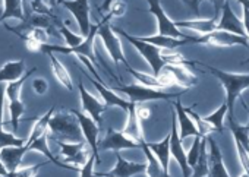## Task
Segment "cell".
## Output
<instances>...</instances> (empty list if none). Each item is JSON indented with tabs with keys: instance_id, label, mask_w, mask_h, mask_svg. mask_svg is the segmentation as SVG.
<instances>
[{
	"instance_id": "f6af8a7d",
	"label": "cell",
	"mask_w": 249,
	"mask_h": 177,
	"mask_svg": "<svg viewBox=\"0 0 249 177\" xmlns=\"http://www.w3.org/2000/svg\"><path fill=\"white\" fill-rule=\"evenodd\" d=\"M33 89L37 95H44L49 91V84L43 78H36L33 81Z\"/></svg>"
},
{
	"instance_id": "bcb514c9",
	"label": "cell",
	"mask_w": 249,
	"mask_h": 177,
	"mask_svg": "<svg viewBox=\"0 0 249 177\" xmlns=\"http://www.w3.org/2000/svg\"><path fill=\"white\" fill-rule=\"evenodd\" d=\"M5 100H6V87L0 84V127H3V111H5Z\"/></svg>"
},
{
	"instance_id": "6f0895ef",
	"label": "cell",
	"mask_w": 249,
	"mask_h": 177,
	"mask_svg": "<svg viewBox=\"0 0 249 177\" xmlns=\"http://www.w3.org/2000/svg\"><path fill=\"white\" fill-rule=\"evenodd\" d=\"M246 127H249V122H248V123H246Z\"/></svg>"
},
{
	"instance_id": "d4e9b609",
	"label": "cell",
	"mask_w": 249,
	"mask_h": 177,
	"mask_svg": "<svg viewBox=\"0 0 249 177\" xmlns=\"http://www.w3.org/2000/svg\"><path fill=\"white\" fill-rule=\"evenodd\" d=\"M138 142H140V148H142V151H144V154H145V158H147V168H145L147 176H148V177H172V176L169 174V171H166V170L161 167V164H160V161L157 159V157L151 152V149L148 148L145 139L142 138V139H140Z\"/></svg>"
},
{
	"instance_id": "44dd1931",
	"label": "cell",
	"mask_w": 249,
	"mask_h": 177,
	"mask_svg": "<svg viewBox=\"0 0 249 177\" xmlns=\"http://www.w3.org/2000/svg\"><path fill=\"white\" fill-rule=\"evenodd\" d=\"M126 113H128V120H126V124H124L122 132L128 138L138 142L140 139L144 138V130H142V124H141L142 122L137 114V104L129 101V107H128Z\"/></svg>"
},
{
	"instance_id": "277c9868",
	"label": "cell",
	"mask_w": 249,
	"mask_h": 177,
	"mask_svg": "<svg viewBox=\"0 0 249 177\" xmlns=\"http://www.w3.org/2000/svg\"><path fill=\"white\" fill-rule=\"evenodd\" d=\"M110 21V17L106 15L103 17V19L98 22V30H97V35L101 38L103 44H104V49L107 50L108 56L111 57V60L114 62V65H123L129 68V62L126 60L123 54V49H122V43H120V38L116 35L114 30L111 28V25L108 24Z\"/></svg>"
},
{
	"instance_id": "836d02e7",
	"label": "cell",
	"mask_w": 249,
	"mask_h": 177,
	"mask_svg": "<svg viewBox=\"0 0 249 177\" xmlns=\"http://www.w3.org/2000/svg\"><path fill=\"white\" fill-rule=\"evenodd\" d=\"M229 127H230V130L233 133V138L239 139L240 143L249 151V127L236 123L233 116H229Z\"/></svg>"
},
{
	"instance_id": "ac0fdd59",
	"label": "cell",
	"mask_w": 249,
	"mask_h": 177,
	"mask_svg": "<svg viewBox=\"0 0 249 177\" xmlns=\"http://www.w3.org/2000/svg\"><path fill=\"white\" fill-rule=\"evenodd\" d=\"M30 151V148L24 143L21 146H8L0 151V162L5 165V168L12 173L18 170L22 164L24 155Z\"/></svg>"
},
{
	"instance_id": "cb8c5ba5",
	"label": "cell",
	"mask_w": 249,
	"mask_h": 177,
	"mask_svg": "<svg viewBox=\"0 0 249 177\" xmlns=\"http://www.w3.org/2000/svg\"><path fill=\"white\" fill-rule=\"evenodd\" d=\"M163 69L167 71L172 75L175 84H178L179 87H182L185 89H189V88H192V87H195L198 84L196 76L186 66H170V65H166Z\"/></svg>"
},
{
	"instance_id": "2e32d148",
	"label": "cell",
	"mask_w": 249,
	"mask_h": 177,
	"mask_svg": "<svg viewBox=\"0 0 249 177\" xmlns=\"http://www.w3.org/2000/svg\"><path fill=\"white\" fill-rule=\"evenodd\" d=\"M217 31H227V33H231L236 35L246 37L242 21L237 19V17L234 15V12L231 11L230 5L227 2L221 8V17H220V21L217 22Z\"/></svg>"
},
{
	"instance_id": "83f0119b",
	"label": "cell",
	"mask_w": 249,
	"mask_h": 177,
	"mask_svg": "<svg viewBox=\"0 0 249 177\" xmlns=\"http://www.w3.org/2000/svg\"><path fill=\"white\" fill-rule=\"evenodd\" d=\"M30 151H38V152H41L43 155H46V157L49 158V159H47L49 162H53V164H54V165H57V167L79 171V170H76L75 167H72V165H69V164H66V162L60 161V159H57V158L52 154V151H50V148H49V132H47L46 135L40 136L38 139H36V141L30 145Z\"/></svg>"
},
{
	"instance_id": "f546056e",
	"label": "cell",
	"mask_w": 249,
	"mask_h": 177,
	"mask_svg": "<svg viewBox=\"0 0 249 177\" xmlns=\"http://www.w3.org/2000/svg\"><path fill=\"white\" fill-rule=\"evenodd\" d=\"M54 110H56V107L52 106L50 110H49L46 114H43L40 119L36 120V123H34V126H33V130H31V133H30V136H28V139H27V142H25V145H27L28 148H30V145H31L36 139H38L40 136H43V135H46V133L49 132V122H50V119H52Z\"/></svg>"
},
{
	"instance_id": "f907efd6",
	"label": "cell",
	"mask_w": 249,
	"mask_h": 177,
	"mask_svg": "<svg viewBox=\"0 0 249 177\" xmlns=\"http://www.w3.org/2000/svg\"><path fill=\"white\" fill-rule=\"evenodd\" d=\"M243 28H245V33L246 35L249 37V11L246 8H243Z\"/></svg>"
},
{
	"instance_id": "484cf974",
	"label": "cell",
	"mask_w": 249,
	"mask_h": 177,
	"mask_svg": "<svg viewBox=\"0 0 249 177\" xmlns=\"http://www.w3.org/2000/svg\"><path fill=\"white\" fill-rule=\"evenodd\" d=\"M25 73V62L24 60H15L8 62L0 69V84H9L21 79Z\"/></svg>"
},
{
	"instance_id": "7c38bea8",
	"label": "cell",
	"mask_w": 249,
	"mask_h": 177,
	"mask_svg": "<svg viewBox=\"0 0 249 177\" xmlns=\"http://www.w3.org/2000/svg\"><path fill=\"white\" fill-rule=\"evenodd\" d=\"M131 148H140V142L128 138L123 132H119L113 127H108L106 136L98 142V149H104V151L119 152L122 149H131Z\"/></svg>"
},
{
	"instance_id": "11a10c76",
	"label": "cell",
	"mask_w": 249,
	"mask_h": 177,
	"mask_svg": "<svg viewBox=\"0 0 249 177\" xmlns=\"http://www.w3.org/2000/svg\"><path fill=\"white\" fill-rule=\"evenodd\" d=\"M245 63H249V59H246L245 62H242V65H245Z\"/></svg>"
},
{
	"instance_id": "ba28073f",
	"label": "cell",
	"mask_w": 249,
	"mask_h": 177,
	"mask_svg": "<svg viewBox=\"0 0 249 177\" xmlns=\"http://www.w3.org/2000/svg\"><path fill=\"white\" fill-rule=\"evenodd\" d=\"M73 113V116L76 117L78 123H79V127H81V132H82V136H84V141L85 143L88 145L89 151L95 155V159H97V164L100 162V149H98V136H100V124H97L89 116H87L85 113H81L78 110H71Z\"/></svg>"
},
{
	"instance_id": "4316f807",
	"label": "cell",
	"mask_w": 249,
	"mask_h": 177,
	"mask_svg": "<svg viewBox=\"0 0 249 177\" xmlns=\"http://www.w3.org/2000/svg\"><path fill=\"white\" fill-rule=\"evenodd\" d=\"M49 59H50V65H52V72L54 75V78L57 79V82L68 91L73 89V81L71 73L68 72V69L65 68V65L54 56V53H47Z\"/></svg>"
},
{
	"instance_id": "3957f363",
	"label": "cell",
	"mask_w": 249,
	"mask_h": 177,
	"mask_svg": "<svg viewBox=\"0 0 249 177\" xmlns=\"http://www.w3.org/2000/svg\"><path fill=\"white\" fill-rule=\"evenodd\" d=\"M113 89H117L120 92H123L129 98L131 103L140 104V103H145V101H156V100H172V98H179L183 91L180 92H166L157 88H151V87H145L141 84H131V85H117Z\"/></svg>"
},
{
	"instance_id": "f5cc1de1",
	"label": "cell",
	"mask_w": 249,
	"mask_h": 177,
	"mask_svg": "<svg viewBox=\"0 0 249 177\" xmlns=\"http://www.w3.org/2000/svg\"><path fill=\"white\" fill-rule=\"evenodd\" d=\"M0 177H12V173H8V174H2Z\"/></svg>"
},
{
	"instance_id": "30bf717a",
	"label": "cell",
	"mask_w": 249,
	"mask_h": 177,
	"mask_svg": "<svg viewBox=\"0 0 249 177\" xmlns=\"http://www.w3.org/2000/svg\"><path fill=\"white\" fill-rule=\"evenodd\" d=\"M148 2V11L151 15H154V18L157 19L159 24V35H164V37H172V38H186L188 35H185L176 25L175 21H172L166 12L161 8V0H147Z\"/></svg>"
},
{
	"instance_id": "7dc6e473",
	"label": "cell",
	"mask_w": 249,
	"mask_h": 177,
	"mask_svg": "<svg viewBox=\"0 0 249 177\" xmlns=\"http://www.w3.org/2000/svg\"><path fill=\"white\" fill-rule=\"evenodd\" d=\"M137 114H138V117L141 119V122H144V120H147L150 116H151V111H150V108H147V107H138V104H137Z\"/></svg>"
},
{
	"instance_id": "603a6c76",
	"label": "cell",
	"mask_w": 249,
	"mask_h": 177,
	"mask_svg": "<svg viewBox=\"0 0 249 177\" xmlns=\"http://www.w3.org/2000/svg\"><path fill=\"white\" fill-rule=\"evenodd\" d=\"M217 22H218V18L214 17L211 19L198 18V19H192V21H175V25L178 28L191 30V31H195L201 35H205V34H210V33L217 30Z\"/></svg>"
},
{
	"instance_id": "60d3db41",
	"label": "cell",
	"mask_w": 249,
	"mask_h": 177,
	"mask_svg": "<svg viewBox=\"0 0 249 177\" xmlns=\"http://www.w3.org/2000/svg\"><path fill=\"white\" fill-rule=\"evenodd\" d=\"M124 12H126V5H124V2H122V0H113L106 15H108L110 19H111V18H120V17H123Z\"/></svg>"
},
{
	"instance_id": "9a60e30c",
	"label": "cell",
	"mask_w": 249,
	"mask_h": 177,
	"mask_svg": "<svg viewBox=\"0 0 249 177\" xmlns=\"http://www.w3.org/2000/svg\"><path fill=\"white\" fill-rule=\"evenodd\" d=\"M78 89H79V97H81V106L82 110L87 113V116H89L97 124H101V116L106 111L107 106L98 100L95 95H92L82 84V81L78 84Z\"/></svg>"
},
{
	"instance_id": "db71d44e",
	"label": "cell",
	"mask_w": 249,
	"mask_h": 177,
	"mask_svg": "<svg viewBox=\"0 0 249 177\" xmlns=\"http://www.w3.org/2000/svg\"><path fill=\"white\" fill-rule=\"evenodd\" d=\"M240 177H249V174H246V173H243V174H242Z\"/></svg>"
},
{
	"instance_id": "c3c4849f",
	"label": "cell",
	"mask_w": 249,
	"mask_h": 177,
	"mask_svg": "<svg viewBox=\"0 0 249 177\" xmlns=\"http://www.w3.org/2000/svg\"><path fill=\"white\" fill-rule=\"evenodd\" d=\"M182 2L185 3V5H188L194 12H195V15L196 17H199V3H201V0H182Z\"/></svg>"
},
{
	"instance_id": "5b68a950",
	"label": "cell",
	"mask_w": 249,
	"mask_h": 177,
	"mask_svg": "<svg viewBox=\"0 0 249 177\" xmlns=\"http://www.w3.org/2000/svg\"><path fill=\"white\" fill-rule=\"evenodd\" d=\"M36 71H37V68H33L28 72H25V75L21 79H18L15 82L6 84V100L9 101V113H11V122H9V124H12L15 133L18 132L21 117L25 113V104L21 101V91H22V87L27 82V79Z\"/></svg>"
},
{
	"instance_id": "e575fe53",
	"label": "cell",
	"mask_w": 249,
	"mask_h": 177,
	"mask_svg": "<svg viewBox=\"0 0 249 177\" xmlns=\"http://www.w3.org/2000/svg\"><path fill=\"white\" fill-rule=\"evenodd\" d=\"M185 110H186V113L191 116V119L194 120V123H195V126H196L198 133H199L201 138H207V136H210V135L214 132L213 126H211L210 123H207L198 113H195L192 107H188V108H185Z\"/></svg>"
},
{
	"instance_id": "8d00e7d4",
	"label": "cell",
	"mask_w": 249,
	"mask_h": 177,
	"mask_svg": "<svg viewBox=\"0 0 249 177\" xmlns=\"http://www.w3.org/2000/svg\"><path fill=\"white\" fill-rule=\"evenodd\" d=\"M24 143H25L24 138H18L17 135L5 132L3 127H0V151L8 146H21Z\"/></svg>"
},
{
	"instance_id": "7bdbcfd3",
	"label": "cell",
	"mask_w": 249,
	"mask_h": 177,
	"mask_svg": "<svg viewBox=\"0 0 249 177\" xmlns=\"http://www.w3.org/2000/svg\"><path fill=\"white\" fill-rule=\"evenodd\" d=\"M97 162L95 155L91 154L87 159V162L79 168L81 171V177H95V171H94V164Z\"/></svg>"
},
{
	"instance_id": "9c48e42d",
	"label": "cell",
	"mask_w": 249,
	"mask_h": 177,
	"mask_svg": "<svg viewBox=\"0 0 249 177\" xmlns=\"http://www.w3.org/2000/svg\"><path fill=\"white\" fill-rule=\"evenodd\" d=\"M56 143L60 146V154L63 157V162L75 167L76 170H79L88 159V157L92 154L91 151H88V145L85 142H62V141H56Z\"/></svg>"
},
{
	"instance_id": "7402d4cb",
	"label": "cell",
	"mask_w": 249,
	"mask_h": 177,
	"mask_svg": "<svg viewBox=\"0 0 249 177\" xmlns=\"http://www.w3.org/2000/svg\"><path fill=\"white\" fill-rule=\"evenodd\" d=\"M140 40L150 43L159 49H166V50H175L180 46L185 44H195V38L196 37H186V38H172V37H164V35H151V37H138Z\"/></svg>"
},
{
	"instance_id": "816d5d0a",
	"label": "cell",
	"mask_w": 249,
	"mask_h": 177,
	"mask_svg": "<svg viewBox=\"0 0 249 177\" xmlns=\"http://www.w3.org/2000/svg\"><path fill=\"white\" fill-rule=\"evenodd\" d=\"M236 2H239L242 5V8H246L249 11V0H236Z\"/></svg>"
},
{
	"instance_id": "8992f818",
	"label": "cell",
	"mask_w": 249,
	"mask_h": 177,
	"mask_svg": "<svg viewBox=\"0 0 249 177\" xmlns=\"http://www.w3.org/2000/svg\"><path fill=\"white\" fill-rule=\"evenodd\" d=\"M116 31L119 33V35L126 38L140 52V54L147 60V63L153 69V75L154 76H159L160 72H161V69L166 66L164 62H163V59H161V49H159V47H156V46H153L150 43H145V41L140 40L138 37L129 35L128 33H124L122 30H116Z\"/></svg>"
},
{
	"instance_id": "8fae6325",
	"label": "cell",
	"mask_w": 249,
	"mask_h": 177,
	"mask_svg": "<svg viewBox=\"0 0 249 177\" xmlns=\"http://www.w3.org/2000/svg\"><path fill=\"white\" fill-rule=\"evenodd\" d=\"M63 8H66L75 18L78 30L82 37H87L91 30L89 22V2L88 0H57Z\"/></svg>"
},
{
	"instance_id": "4dcf8cb0",
	"label": "cell",
	"mask_w": 249,
	"mask_h": 177,
	"mask_svg": "<svg viewBox=\"0 0 249 177\" xmlns=\"http://www.w3.org/2000/svg\"><path fill=\"white\" fill-rule=\"evenodd\" d=\"M19 19L24 21V6H22V0H5V8L0 15V22H3L6 19Z\"/></svg>"
},
{
	"instance_id": "ee69618b",
	"label": "cell",
	"mask_w": 249,
	"mask_h": 177,
	"mask_svg": "<svg viewBox=\"0 0 249 177\" xmlns=\"http://www.w3.org/2000/svg\"><path fill=\"white\" fill-rule=\"evenodd\" d=\"M31 8L34 14H40V15H47L50 18H53L50 8L43 2V0H31Z\"/></svg>"
},
{
	"instance_id": "680465c9",
	"label": "cell",
	"mask_w": 249,
	"mask_h": 177,
	"mask_svg": "<svg viewBox=\"0 0 249 177\" xmlns=\"http://www.w3.org/2000/svg\"><path fill=\"white\" fill-rule=\"evenodd\" d=\"M0 15H2V9H0Z\"/></svg>"
},
{
	"instance_id": "6da1fadb",
	"label": "cell",
	"mask_w": 249,
	"mask_h": 177,
	"mask_svg": "<svg viewBox=\"0 0 249 177\" xmlns=\"http://www.w3.org/2000/svg\"><path fill=\"white\" fill-rule=\"evenodd\" d=\"M49 130L54 141L62 142H85L79 123L73 113L69 111H59L53 113L49 122Z\"/></svg>"
},
{
	"instance_id": "f1b7e54d",
	"label": "cell",
	"mask_w": 249,
	"mask_h": 177,
	"mask_svg": "<svg viewBox=\"0 0 249 177\" xmlns=\"http://www.w3.org/2000/svg\"><path fill=\"white\" fill-rule=\"evenodd\" d=\"M148 148L151 149V152L157 157V159L160 161L161 167L169 171V164H170V135H167L161 142H147Z\"/></svg>"
},
{
	"instance_id": "f35d334b",
	"label": "cell",
	"mask_w": 249,
	"mask_h": 177,
	"mask_svg": "<svg viewBox=\"0 0 249 177\" xmlns=\"http://www.w3.org/2000/svg\"><path fill=\"white\" fill-rule=\"evenodd\" d=\"M49 161L37 164V165H31V167H24V168H18L15 171H12V177H36L38 174V170L43 168L44 165H47Z\"/></svg>"
},
{
	"instance_id": "b9f144b4",
	"label": "cell",
	"mask_w": 249,
	"mask_h": 177,
	"mask_svg": "<svg viewBox=\"0 0 249 177\" xmlns=\"http://www.w3.org/2000/svg\"><path fill=\"white\" fill-rule=\"evenodd\" d=\"M201 139H202L201 136H195V141H194V143H192L189 152L186 154V159H188V164H189L191 168L195 165V162H196V159H198L199 148H201Z\"/></svg>"
},
{
	"instance_id": "681fc988",
	"label": "cell",
	"mask_w": 249,
	"mask_h": 177,
	"mask_svg": "<svg viewBox=\"0 0 249 177\" xmlns=\"http://www.w3.org/2000/svg\"><path fill=\"white\" fill-rule=\"evenodd\" d=\"M202 2V0H201ZM210 2H213V5H214V9H215V18H218V14H220V11H221V8H223V5L227 2V0H210Z\"/></svg>"
},
{
	"instance_id": "e0dca14e",
	"label": "cell",
	"mask_w": 249,
	"mask_h": 177,
	"mask_svg": "<svg viewBox=\"0 0 249 177\" xmlns=\"http://www.w3.org/2000/svg\"><path fill=\"white\" fill-rule=\"evenodd\" d=\"M207 141L210 143V154H208V176L207 177H230L223 161L221 151L217 145V142L207 136Z\"/></svg>"
},
{
	"instance_id": "52a82bcc",
	"label": "cell",
	"mask_w": 249,
	"mask_h": 177,
	"mask_svg": "<svg viewBox=\"0 0 249 177\" xmlns=\"http://www.w3.org/2000/svg\"><path fill=\"white\" fill-rule=\"evenodd\" d=\"M195 44H204L207 47H218V49L234 47V46H243V47L249 49V41L246 37L236 35V34H231L227 31H217V30L210 34L196 37Z\"/></svg>"
},
{
	"instance_id": "74e56055",
	"label": "cell",
	"mask_w": 249,
	"mask_h": 177,
	"mask_svg": "<svg viewBox=\"0 0 249 177\" xmlns=\"http://www.w3.org/2000/svg\"><path fill=\"white\" fill-rule=\"evenodd\" d=\"M59 31H60V34L63 35V38H65L66 47H76V46H79V44L84 41V38H85V37H82V35L73 34V33L66 27V24H63V22H59Z\"/></svg>"
},
{
	"instance_id": "d6986e66",
	"label": "cell",
	"mask_w": 249,
	"mask_h": 177,
	"mask_svg": "<svg viewBox=\"0 0 249 177\" xmlns=\"http://www.w3.org/2000/svg\"><path fill=\"white\" fill-rule=\"evenodd\" d=\"M175 113H176V120H178V124H179L178 132H179V138H180L182 142L188 136H199L194 120L186 113V110H185V107L182 106L180 101H175Z\"/></svg>"
},
{
	"instance_id": "ab89813d",
	"label": "cell",
	"mask_w": 249,
	"mask_h": 177,
	"mask_svg": "<svg viewBox=\"0 0 249 177\" xmlns=\"http://www.w3.org/2000/svg\"><path fill=\"white\" fill-rule=\"evenodd\" d=\"M234 143H236V149H237V155H239V161L242 168L245 170L246 174H249V151L240 143L239 139L234 138Z\"/></svg>"
},
{
	"instance_id": "ffe728a7",
	"label": "cell",
	"mask_w": 249,
	"mask_h": 177,
	"mask_svg": "<svg viewBox=\"0 0 249 177\" xmlns=\"http://www.w3.org/2000/svg\"><path fill=\"white\" fill-rule=\"evenodd\" d=\"M89 81H91V84L95 87V89L98 91V94H100V97H101V101H103L107 107L114 106V107H119V108H122V110H124V111L128 110V107H129V101H128V100H124V98L119 97L111 88L106 87L104 82H98V81H95L92 76H89Z\"/></svg>"
},
{
	"instance_id": "91938a15",
	"label": "cell",
	"mask_w": 249,
	"mask_h": 177,
	"mask_svg": "<svg viewBox=\"0 0 249 177\" xmlns=\"http://www.w3.org/2000/svg\"><path fill=\"white\" fill-rule=\"evenodd\" d=\"M50 5H52V0H50Z\"/></svg>"
},
{
	"instance_id": "d6a6232c",
	"label": "cell",
	"mask_w": 249,
	"mask_h": 177,
	"mask_svg": "<svg viewBox=\"0 0 249 177\" xmlns=\"http://www.w3.org/2000/svg\"><path fill=\"white\" fill-rule=\"evenodd\" d=\"M227 114V104L226 103H223L220 107H218V110H215L214 113H211L210 116H205V117H202L207 123H210L211 126H213V129H214V132H223V129H224V116Z\"/></svg>"
},
{
	"instance_id": "d590c367",
	"label": "cell",
	"mask_w": 249,
	"mask_h": 177,
	"mask_svg": "<svg viewBox=\"0 0 249 177\" xmlns=\"http://www.w3.org/2000/svg\"><path fill=\"white\" fill-rule=\"evenodd\" d=\"M128 69V72L141 84V85H145V87H151V88H157V89H163V87H161V84H160V81L154 76V75H148V73H142V72H140V71H135L132 66H129V68H126Z\"/></svg>"
},
{
	"instance_id": "9f6ffc18",
	"label": "cell",
	"mask_w": 249,
	"mask_h": 177,
	"mask_svg": "<svg viewBox=\"0 0 249 177\" xmlns=\"http://www.w3.org/2000/svg\"><path fill=\"white\" fill-rule=\"evenodd\" d=\"M53 5H54V0H52V6H53Z\"/></svg>"
},
{
	"instance_id": "5bb4252c",
	"label": "cell",
	"mask_w": 249,
	"mask_h": 177,
	"mask_svg": "<svg viewBox=\"0 0 249 177\" xmlns=\"http://www.w3.org/2000/svg\"><path fill=\"white\" fill-rule=\"evenodd\" d=\"M114 157H116V165L108 173H95V177L97 176H101V177H132V176L145 173L147 162L128 161V159H124L119 152H114Z\"/></svg>"
},
{
	"instance_id": "7a4b0ae2",
	"label": "cell",
	"mask_w": 249,
	"mask_h": 177,
	"mask_svg": "<svg viewBox=\"0 0 249 177\" xmlns=\"http://www.w3.org/2000/svg\"><path fill=\"white\" fill-rule=\"evenodd\" d=\"M207 66V71L213 73L224 87L226 91V104H227V116H233V108H234V101L236 98L246 89L249 88V75L245 73H230L220 71L213 66Z\"/></svg>"
},
{
	"instance_id": "4fadbf2b",
	"label": "cell",
	"mask_w": 249,
	"mask_h": 177,
	"mask_svg": "<svg viewBox=\"0 0 249 177\" xmlns=\"http://www.w3.org/2000/svg\"><path fill=\"white\" fill-rule=\"evenodd\" d=\"M170 155L178 161L179 167L182 168L183 177H191L192 174V168L188 164L186 159V152L183 149L182 141L179 138V132H178V120H176V113H172V130H170Z\"/></svg>"
},
{
	"instance_id": "1f68e13d",
	"label": "cell",
	"mask_w": 249,
	"mask_h": 177,
	"mask_svg": "<svg viewBox=\"0 0 249 177\" xmlns=\"http://www.w3.org/2000/svg\"><path fill=\"white\" fill-rule=\"evenodd\" d=\"M208 176V155H207V138L201 139V148H199V155L192 167V174L191 177H207Z\"/></svg>"
}]
</instances>
